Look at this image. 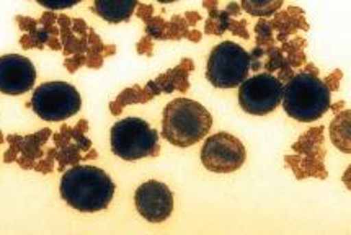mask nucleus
<instances>
[{
	"label": "nucleus",
	"instance_id": "nucleus-1",
	"mask_svg": "<svg viewBox=\"0 0 351 235\" xmlns=\"http://www.w3.org/2000/svg\"><path fill=\"white\" fill-rule=\"evenodd\" d=\"M114 183L100 166L74 165L62 173V199L79 212H98L110 206L114 196Z\"/></svg>",
	"mask_w": 351,
	"mask_h": 235
},
{
	"label": "nucleus",
	"instance_id": "nucleus-2",
	"mask_svg": "<svg viewBox=\"0 0 351 235\" xmlns=\"http://www.w3.org/2000/svg\"><path fill=\"white\" fill-rule=\"evenodd\" d=\"M281 105L289 118L299 123H314L330 110L332 90L319 79L317 71H301L288 79L282 88Z\"/></svg>",
	"mask_w": 351,
	"mask_h": 235
},
{
	"label": "nucleus",
	"instance_id": "nucleus-3",
	"mask_svg": "<svg viewBox=\"0 0 351 235\" xmlns=\"http://www.w3.org/2000/svg\"><path fill=\"white\" fill-rule=\"evenodd\" d=\"M211 113L190 98H175L165 106L162 116V136L177 147H191L209 134Z\"/></svg>",
	"mask_w": 351,
	"mask_h": 235
},
{
	"label": "nucleus",
	"instance_id": "nucleus-4",
	"mask_svg": "<svg viewBox=\"0 0 351 235\" xmlns=\"http://www.w3.org/2000/svg\"><path fill=\"white\" fill-rule=\"evenodd\" d=\"M111 152L121 160L136 162L157 156L160 151L158 132L143 118H123L114 123L110 134Z\"/></svg>",
	"mask_w": 351,
	"mask_h": 235
},
{
	"label": "nucleus",
	"instance_id": "nucleus-5",
	"mask_svg": "<svg viewBox=\"0 0 351 235\" xmlns=\"http://www.w3.org/2000/svg\"><path fill=\"white\" fill-rule=\"evenodd\" d=\"M250 71V54L237 42L222 41L209 54L206 79L216 88H235L247 79Z\"/></svg>",
	"mask_w": 351,
	"mask_h": 235
},
{
	"label": "nucleus",
	"instance_id": "nucleus-6",
	"mask_svg": "<svg viewBox=\"0 0 351 235\" xmlns=\"http://www.w3.org/2000/svg\"><path fill=\"white\" fill-rule=\"evenodd\" d=\"M32 108L45 121H64L79 113L82 97L67 82H46L33 92Z\"/></svg>",
	"mask_w": 351,
	"mask_h": 235
},
{
	"label": "nucleus",
	"instance_id": "nucleus-7",
	"mask_svg": "<svg viewBox=\"0 0 351 235\" xmlns=\"http://www.w3.org/2000/svg\"><path fill=\"white\" fill-rule=\"evenodd\" d=\"M282 88V80L269 72L247 77L239 85V105L248 114L265 116L280 106Z\"/></svg>",
	"mask_w": 351,
	"mask_h": 235
},
{
	"label": "nucleus",
	"instance_id": "nucleus-8",
	"mask_svg": "<svg viewBox=\"0 0 351 235\" xmlns=\"http://www.w3.org/2000/svg\"><path fill=\"white\" fill-rule=\"evenodd\" d=\"M247 151L235 136L217 132L204 140L201 149V162L213 173H232L245 164Z\"/></svg>",
	"mask_w": 351,
	"mask_h": 235
},
{
	"label": "nucleus",
	"instance_id": "nucleus-9",
	"mask_svg": "<svg viewBox=\"0 0 351 235\" xmlns=\"http://www.w3.org/2000/svg\"><path fill=\"white\" fill-rule=\"evenodd\" d=\"M294 156L286 157V164L293 169L298 178H327L324 149V127L309 129L293 145Z\"/></svg>",
	"mask_w": 351,
	"mask_h": 235
},
{
	"label": "nucleus",
	"instance_id": "nucleus-10",
	"mask_svg": "<svg viewBox=\"0 0 351 235\" xmlns=\"http://www.w3.org/2000/svg\"><path fill=\"white\" fill-rule=\"evenodd\" d=\"M136 209L151 224H160L173 212V193L165 183L149 180L136 190Z\"/></svg>",
	"mask_w": 351,
	"mask_h": 235
},
{
	"label": "nucleus",
	"instance_id": "nucleus-11",
	"mask_svg": "<svg viewBox=\"0 0 351 235\" xmlns=\"http://www.w3.org/2000/svg\"><path fill=\"white\" fill-rule=\"evenodd\" d=\"M36 82V69L28 58L20 54H5L0 58V93L23 95Z\"/></svg>",
	"mask_w": 351,
	"mask_h": 235
},
{
	"label": "nucleus",
	"instance_id": "nucleus-12",
	"mask_svg": "<svg viewBox=\"0 0 351 235\" xmlns=\"http://www.w3.org/2000/svg\"><path fill=\"white\" fill-rule=\"evenodd\" d=\"M85 131H80L79 126L75 129L62 127L61 132L54 136L56 147L53 149V156L54 160L59 162V169L75 165L80 159H84V152L92 147V143L85 138Z\"/></svg>",
	"mask_w": 351,
	"mask_h": 235
},
{
	"label": "nucleus",
	"instance_id": "nucleus-13",
	"mask_svg": "<svg viewBox=\"0 0 351 235\" xmlns=\"http://www.w3.org/2000/svg\"><path fill=\"white\" fill-rule=\"evenodd\" d=\"M93 8L108 23H123L136 12L138 0H93Z\"/></svg>",
	"mask_w": 351,
	"mask_h": 235
},
{
	"label": "nucleus",
	"instance_id": "nucleus-14",
	"mask_svg": "<svg viewBox=\"0 0 351 235\" xmlns=\"http://www.w3.org/2000/svg\"><path fill=\"white\" fill-rule=\"evenodd\" d=\"M273 33H276V38L280 41H286V38L293 35L299 28L307 29V23L304 20L302 10L296 7H291L286 12H281L275 20L269 21Z\"/></svg>",
	"mask_w": 351,
	"mask_h": 235
},
{
	"label": "nucleus",
	"instance_id": "nucleus-15",
	"mask_svg": "<svg viewBox=\"0 0 351 235\" xmlns=\"http://www.w3.org/2000/svg\"><path fill=\"white\" fill-rule=\"evenodd\" d=\"M330 138L337 149L341 152H350V111L337 114L330 125Z\"/></svg>",
	"mask_w": 351,
	"mask_h": 235
},
{
	"label": "nucleus",
	"instance_id": "nucleus-16",
	"mask_svg": "<svg viewBox=\"0 0 351 235\" xmlns=\"http://www.w3.org/2000/svg\"><path fill=\"white\" fill-rule=\"evenodd\" d=\"M285 0H241V7L245 14L258 18H269L280 12Z\"/></svg>",
	"mask_w": 351,
	"mask_h": 235
},
{
	"label": "nucleus",
	"instance_id": "nucleus-17",
	"mask_svg": "<svg viewBox=\"0 0 351 235\" xmlns=\"http://www.w3.org/2000/svg\"><path fill=\"white\" fill-rule=\"evenodd\" d=\"M36 2L48 10H66V8L75 7L82 0H36Z\"/></svg>",
	"mask_w": 351,
	"mask_h": 235
},
{
	"label": "nucleus",
	"instance_id": "nucleus-18",
	"mask_svg": "<svg viewBox=\"0 0 351 235\" xmlns=\"http://www.w3.org/2000/svg\"><path fill=\"white\" fill-rule=\"evenodd\" d=\"M157 2H160V3H173V2H177V0H157Z\"/></svg>",
	"mask_w": 351,
	"mask_h": 235
}]
</instances>
